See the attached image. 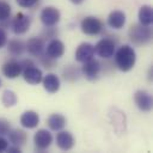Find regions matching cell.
I'll list each match as a JSON object with an SVG mask.
<instances>
[{"label":"cell","mask_w":153,"mask_h":153,"mask_svg":"<svg viewBox=\"0 0 153 153\" xmlns=\"http://www.w3.org/2000/svg\"><path fill=\"white\" fill-rule=\"evenodd\" d=\"M126 24V14L122 11H112L108 17V25L112 29H121Z\"/></svg>","instance_id":"cell-18"},{"label":"cell","mask_w":153,"mask_h":153,"mask_svg":"<svg viewBox=\"0 0 153 153\" xmlns=\"http://www.w3.org/2000/svg\"><path fill=\"white\" fill-rule=\"evenodd\" d=\"M7 151L10 153H19L20 152V147H17V146H12V147H7Z\"/></svg>","instance_id":"cell-30"},{"label":"cell","mask_w":153,"mask_h":153,"mask_svg":"<svg viewBox=\"0 0 153 153\" xmlns=\"http://www.w3.org/2000/svg\"><path fill=\"white\" fill-rule=\"evenodd\" d=\"M6 43H7V33L4 29L0 27V48L5 47Z\"/></svg>","instance_id":"cell-27"},{"label":"cell","mask_w":153,"mask_h":153,"mask_svg":"<svg viewBox=\"0 0 153 153\" xmlns=\"http://www.w3.org/2000/svg\"><path fill=\"white\" fill-rule=\"evenodd\" d=\"M10 130H11L10 122L7 120H5V118H0V135L8 134Z\"/></svg>","instance_id":"cell-25"},{"label":"cell","mask_w":153,"mask_h":153,"mask_svg":"<svg viewBox=\"0 0 153 153\" xmlns=\"http://www.w3.org/2000/svg\"><path fill=\"white\" fill-rule=\"evenodd\" d=\"M0 86H1V79H0Z\"/></svg>","instance_id":"cell-32"},{"label":"cell","mask_w":153,"mask_h":153,"mask_svg":"<svg viewBox=\"0 0 153 153\" xmlns=\"http://www.w3.org/2000/svg\"><path fill=\"white\" fill-rule=\"evenodd\" d=\"M7 48L12 56H20L25 50V44L19 39H11Z\"/></svg>","instance_id":"cell-22"},{"label":"cell","mask_w":153,"mask_h":153,"mask_svg":"<svg viewBox=\"0 0 153 153\" xmlns=\"http://www.w3.org/2000/svg\"><path fill=\"white\" fill-rule=\"evenodd\" d=\"M94 56V45H92L91 43H81L76 50H75V60L79 62H85L88 61L91 59H93Z\"/></svg>","instance_id":"cell-10"},{"label":"cell","mask_w":153,"mask_h":153,"mask_svg":"<svg viewBox=\"0 0 153 153\" xmlns=\"http://www.w3.org/2000/svg\"><path fill=\"white\" fill-rule=\"evenodd\" d=\"M22 71L23 69H22L20 62L14 61V60H10V61L5 62L2 66V73L8 79H14V78L19 76Z\"/></svg>","instance_id":"cell-13"},{"label":"cell","mask_w":153,"mask_h":153,"mask_svg":"<svg viewBox=\"0 0 153 153\" xmlns=\"http://www.w3.org/2000/svg\"><path fill=\"white\" fill-rule=\"evenodd\" d=\"M38 123H39V116L37 112H35L32 110H26L20 116V124L24 128L32 129V128H36L38 126Z\"/></svg>","instance_id":"cell-14"},{"label":"cell","mask_w":153,"mask_h":153,"mask_svg":"<svg viewBox=\"0 0 153 153\" xmlns=\"http://www.w3.org/2000/svg\"><path fill=\"white\" fill-rule=\"evenodd\" d=\"M16 1H17V4H18L20 7L30 8V7H32L33 5H36L38 0H16Z\"/></svg>","instance_id":"cell-26"},{"label":"cell","mask_w":153,"mask_h":153,"mask_svg":"<svg viewBox=\"0 0 153 153\" xmlns=\"http://www.w3.org/2000/svg\"><path fill=\"white\" fill-rule=\"evenodd\" d=\"M60 11L54 6H47L41 12V20L44 26L51 27L60 22Z\"/></svg>","instance_id":"cell-5"},{"label":"cell","mask_w":153,"mask_h":153,"mask_svg":"<svg viewBox=\"0 0 153 153\" xmlns=\"http://www.w3.org/2000/svg\"><path fill=\"white\" fill-rule=\"evenodd\" d=\"M129 37L130 41L136 44H145L152 38V31L148 25L135 24L131 25L129 29Z\"/></svg>","instance_id":"cell-2"},{"label":"cell","mask_w":153,"mask_h":153,"mask_svg":"<svg viewBox=\"0 0 153 153\" xmlns=\"http://www.w3.org/2000/svg\"><path fill=\"white\" fill-rule=\"evenodd\" d=\"M80 27H81V31L85 33V35H88V36H94V35H98L102 29H103V23L96 18V17H92V16H88V17H85L81 23H80Z\"/></svg>","instance_id":"cell-3"},{"label":"cell","mask_w":153,"mask_h":153,"mask_svg":"<svg viewBox=\"0 0 153 153\" xmlns=\"http://www.w3.org/2000/svg\"><path fill=\"white\" fill-rule=\"evenodd\" d=\"M8 139L10 141L17 146V147H22L25 145L26 142V139H27V135L24 130L22 129H13V130H10L8 131Z\"/></svg>","instance_id":"cell-20"},{"label":"cell","mask_w":153,"mask_h":153,"mask_svg":"<svg viewBox=\"0 0 153 153\" xmlns=\"http://www.w3.org/2000/svg\"><path fill=\"white\" fill-rule=\"evenodd\" d=\"M20 66H22V69H25V68H27V67L35 66V63H33L31 60H24L23 62H20Z\"/></svg>","instance_id":"cell-29"},{"label":"cell","mask_w":153,"mask_h":153,"mask_svg":"<svg viewBox=\"0 0 153 153\" xmlns=\"http://www.w3.org/2000/svg\"><path fill=\"white\" fill-rule=\"evenodd\" d=\"M69 1H71L72 4H74V5H80L84 0H69Z\"/></svg>","instance_id":"cell-31"},{"label":"cell","mask_w":153,"mask_h":153,"mask_svg":"<svg viewBox=\"0 0 153 153\" xmlns=\"http://www.w3.org/2000/svg\"><path fill=\"white\" fill-rule=\"evenodd\" d=\"M1 100H2V104H4L5 106L10 108V106H13V105L17 104L18 98H17V94H16L13 91H11V90H5L4 93H2Z\"/></svg>","instance_id":"cell-23"},{"label":"cell","mask_w":153,"mask_h":153,"mask_svg":"<svg viewBox=\"0 0 153 153\" xmlns=\"http://www.w3.org/2000/svg\"><path fill=\"white\" fill-rule=\"evenodd\" d=\"M45 54H47V56H49V57H51L54 60L60 59L65 54V44L60 39L54 38L48 43Z\"/></svg>","instance_id":"cell-11"},{"label":"cell","mask_w":153,"mask_h":153,"mask_svg":"<svg viewBox=\"0 0 153 153\" xmlns=\"http://www.w3.org/2000/svg\"><path fill=\"white\" fill-rule=\"evenodd\" d=\"M23 78L27 84L37 85L42 81L43 74H42V71L39 68H37L35 66H31V67H27V68L23 69Z\"/></svg>","instance_id":"cell-12"},{"label":"cell","mask_w":153,"mask_h":153,"mask_svg":"<svg viewBox=\"0 0 153 153\" xmlns=\"http://www.w3.org/2000/svg\"><path fill=\"white\" fill-rule=\"evenodd\" d=\"M56 145L62 151H69L74 146V137L69 131H60L56 135Z\"/></svg>","instance_id":"cell-16"},{"label":"cell","mask_w":153,"mask_h":153,"mask_svg":"<svg viewBox=\"0 0 153 153\" xmlns=\"http://www.w3.org/2000/svg\"><path fill=\"white\" fill-rule=\"evenodd\" d=\"M33 142L38 149H47L53 142V135L47 129H38L33 135Z\"/></svg>","instance_id":"cell-8"},{"label":"cell","mask_w":153,"mask_h":153,"mask_svg":"<svg viewBox=\"0 0 153 153\" xmlns=\"http://www.w3.org/2000/svg\"><path fill=\"white\" fill-rule=\"evenodd\" d=\"M10 16H11V6L5 1H0V22L7 20Z\"/></svg>","instance_id":"cell-24"},{"label":"cell","mask_w":153,"mask_h":153,"mask_svg":"<svg viewBox=\"0 0 153 153\" xmlns=\"http://www.w3.org/2000/svg\"><path fill=\"white\" fill-rule=\"evenodd\" d=\"M47 123H48V127L51 130L59 131L66 126V117L63 115H61V114H51L48 117Z\"/></svg>","instance_id":"cell-19"},{"label":"cell","mask_w":153,"mask_h":153,"mask_svg":"<svg viewBox=\"0 0 153 153\" xmlns=\"http://www.w3.org/2000/svg\"><path fill=\"white\" fill-rule=\"evenodd\" d=\"M25 49L27 50L29 54H31L33 56H41L44 50V42L39 37H31L26 42Z\"/></svg>","instance_id":"cell-15"},{"label":"cell","mask_w":153,"mask_h":153,"mask_svg":"<svg viewBox=\"0 0 153 153\" xmlns=\"http://www.w3.org/2000/svg\"><path fill=\"white\" fill-rule=\"evenodd\" d=\"M7 147H8V141H7L5 137L0 136V152L6 151V149H7Z\"/></svg>","instance_id":"cell-28"},{"label":"cell","mask_w":153,"mask_h":153,"mask_svg":"<svg viewBox=\"0 0 153 153\" xmlns=\"http://www.w3.org/2000/svg\"><path fill=\"white\" fill-rule=\"evenodd\" d=\"M42 82H43L44 90H47L49 93H55L60 88V79L54 73H49L45 76H43Z\"/></svg>","instance_id":"cell-17"},{"label":"cell","mask_w":153,"mask_h":153,"mask_svg":"<svg viewBox=\"0 0 153 153\" xmlns=\"http://www.w3.org/2000/svg\"><path fill=\"white\" fill-rule=\"evenodd\" d=\"M139 20L140 24L143 25H151L153 23V10L148 5H143L139 10Z\"/></svg>","instance_id":"cell-21"},{"label":"cell","mask_w":153,"mask_h":153,"mask_svg":"<svg viewBox=\"0 0 153 153\" xmlns=\"http://www.w3.org/2000/svg\"><path fill=\"white\" fill-rule=\"evenodd\" d=\"M116 51V44L110 38H103L98 41V43L94 47V53H97L103 59H109L114 56Z\"/></svg>","instance_id":"cell-4"},{"label":"cell","mask_w":153,"mask_h":153,"mask_svg":"<svg viewBox=\"0 0 153 153\" xmlns=\"http://www.w3.org/2000/svg\"><path fill=\"white\" fill-rule=\"evenodd\" d=\"M136 61V54L135 50L133 49V47L124 44L122 47H120V49L117 51H115V62L116 66L120 71L122 72H128L130 71Z\"/></svg>","instance_id":"cell-1"},{"label":"cell","mask_w":153,"mask_h":153,"mask_svg":"<svg viewBox=\"0 0 153 153\" xmlns=\"http://www.w3.org/2000/svg\"><path fill=\"white\" fill-rule=\"evenodd\" d=\"M82 67H81V72L82 74L85 75L86 79L88 80H94L98 78V74H99V71H100V65L97 60L94 59H91L88 61H85L82 62Z\"/></svg>","instance_id":"cell-9"},{"label":"cell","mask_w":153,"mask_h":153,"mask_svg":"<svg viewBox=\"0 0 153 153\" xmlns=\"http://www.w3.org/2000/svg\"><path fill=\"white\" fill-rule=\"evenodd\" d=\"M134 102L141 111H151L152 110L153 99H152V96L147 91H143V90L136 91L134 94Z\"/></svg>","instance_id":"cell-7"},{"label":"cell","mask_w":153,"mask_h":153,"mask_svg":"<svg viewBox=\"0 0 153 153\" xmlns=\"http://www.w3.org/2000/svg\"><path fill=\"white\" fill-rule=\"evenodd\" d=\"M30 23H31L30 22V18L26 14H24L22 12H18L14 16L13 20H12L13 32L16 35H23V33H25L30 29Z\"/></svg>","instance_id":"cell-6"}]
</instances>
